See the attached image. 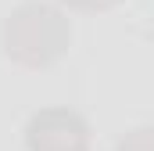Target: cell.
Listing matches in <instances>:
<instances>
[{"label":"cell","instance_id":"obj_1","mask_svg":"<svg viewBox=\"0 0 154 151\" xmlns=\"http://www.w3.org/2000/svg\"><path fill=\"white\" fill-rule=\"evenodd\" d=\"M65 36L68 33H65L57 11H50V7H25L7 25V50H14L22 61H39V47L36 43H43V54L50 61V58L61 54Z\"/></svg>","mask_w":154,"mask_h":151},{"label":"cell","instance_id":"obj_2","mask_svg":"<svg viewBox=\"0 0 154 151\" xmlns=\"http://www.w3.org/2000/svg\"><path fill=\"white\" fill-rule=\"evenodd\" d=\"M29 148L32 151H82L86 126L72 112H43L29 122Z\"/></svg>","mask_w":154,"mask_h":151},{"label":"cell","instance_id":"obj_3","mask_svg":"<svg viewBox=\"0 0 154 151\" xmlns=\"http://www.w3.org/2000/svg\"><path fill=\"white\" fill-rule=\"evenodd\" d=\"M118 151H154V133H151V130H140L133 140H125Z\"/></svg>","mask_w":154,"mask_h":151},{"label":"cell","instance_id":"obj_4","mask_svg":"<svg viewBox=\"0 0 154 151\" xmlns=\"http://www.w3.org/2000/svg\"><path fill=\"white\" fill-rule=\"evenodd\" d=\"M79 7H104V4H111V0H72Z\"/></svg>","mask_w":154,"mask_h":151}]
</instances>
